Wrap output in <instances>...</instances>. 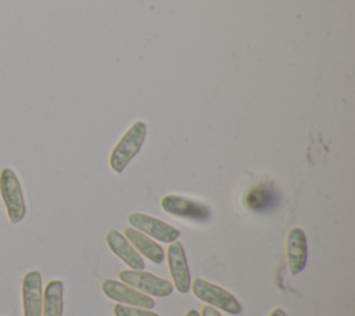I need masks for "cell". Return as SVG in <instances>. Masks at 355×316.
Wrapping results in <instances>:
<instances>
[{"label": "cell", "instance_id": "11", "mask_svg": "<svg viewBox=\"0 0 355 316\" xmlns=\"http://www.w3.org/2000/svg\"><path fill=\"white\" fill-rule=\"evenodd\" d=\"M105 241L112 254H115L130 269H144L143 256L133 248L128 238L118 230H110L105 236Z\"/></svg>", "mask_w": 355, "mask_h": 316}, {"label": "cell", "instance_id": "16", "mask_svg": "<svg viewBox=\"0 0 355 316\" xmlns=\"http://www.w3.org/2000/svg\"><path fill=\"white\" fill-rule=\"evenodd\" d=\"M200 315H201V316H222L218 309H215V308H212V306H209V305H204Z\"/></svg>", "mask_w": 355, "mask_h": 316}, {"label": "cell", "instance_id": "15", "mask_svg": "<svg viewBox=\"0 0 355 316\" xmlns=\"http://www.w3.org/2000/svg\"><path fill=\"white\" fill-rule=\"evenodd\" d=\"M114 315L115 316H161L159 313L153 312L151 309L129 306V305H123V304L114 305Z\"/></svg>", "mask_w": 355, "mask_h": 316}, {"label": "cell", "instance_id": "3", "mask_svg": "<svg viewBox=\"0 0 355 316\" xmlns=\"http://www.w3.org/2000/svg\"><path fill=\"white\" fill-rule=\"evenodd\" d=\"M0 194L7 209L8 219L12 225L19 223L26 213V204L17 173L11 168L0 172Z\"/></svg>", "mask_w": 355, "mask_h": 316}, {"label": "cell", "instance_id": "14", "mask_svg": "<svg viewBox=\"0 0 355 316\" xmlns=\"http://www.w3.org/2000/svg\"><path fill=\"white\" fill-rule=\"evenodd\" d=\"M276 191L269 184H259L251 188L245 197V204L251 211H265L276 204Z\"/></svg>", "mask_w": 355, "mask_h": 316}, {"label": "cell", "instance_id": "2", "mask_svg": "<svg viewBox=\"0 0 355 316\" xmlns=\"http://www.w3.org/2000/svg\"><path fill=\"white\" fill-rule=\"evenodd\" d=\"M190 288L196 298L215 309H220L229 315H240L243 310L241 304L233 294L201 277H196L191 281Z\"/></svg>", "mask_w": 355, "mask_h": 316}, {"label": "cell", "instance_id": "18", "mask_svg": "<svg viewBox=\"0 0 355 316\" xmlns=\"http://www.w3.org/2000/svg\"><path fill=\"white\" fill-rule=\"evenodd\" d=\"M184 316H201V315H200V312H197L196 309H189V310L184 313Z\"/></svg>", "mask_w": 355, "mask_h": 316}, {"label": "cell", "instance_id": "12", "mask_svg": "<svg viewBox=\"0 0 355 316\" xmlns=\"http://www.w3.org/2000/svg\"><path fill=\"white\" fill-rule=\"evenodd\" d=\"M123 236L128 238V241L133 245V248L144 258L151 261L155 265H159L165 259V251L164 248L151 237L147 234L139 231L135 227H126L123 230Z\"/></svg>", "mask_w": 355, "mask_h": 316}, {"label": "cell", "instance_id": "10", "mask_svg": "<svg viewBox=\"0 0 355 316\" xmlns=\"http://www.w3.org/2000/svg\"><path fill=\"white\" fill-rule=\"evenodd\" d=\"M43 286L39 270H29L22 279L24 316H42Z\"/></svg>", "mask_w": 355, "mask_h": 316}, {"label": "cell", "instance_id": "9", "mask_svg": "<svg viewBox=\"0 0 355 316\" xmlns=\"http://www.w3.org/2000/svg\"><path fill=\"white\" fill-rule=\"evenodd\" d=\"M286 256L288 272L295 276L301 273L308 261V244L301 227H293L286 237Z\"/></svg>", "mask_w": 355, "mask_h": 316}, {"label": "cell", "instance_id": "17", "mask_svg": "<svg viewBox=\"0 0 355 316\" xmlns=\"http://www.w3.org/2000/svg\"><path fill=\"white\" fill-rule=\"evenodd\" d=\"M269 316H287V315L282 308H275V309H272Z\"/></svg>", "mask_w": 355, "mask_h": 316}, {"label": "cell", "instance_id": "8", "mask_svg": "<svg viewBox=\"0 0 355 316\" xmlns=\"http://www.w3.org/2000/svg\"><path fill=\"white\" fill-rule=\"evenodd\" d=\"M166 262L169 274L172 277V286L180 292L186 294L190 290L191 286V277H190V269L186 258L184 248L182 243L178 240L171 243L166 249Z\"/></svg>", "mask_w": 355, "mask_h": 316}, {"label": "cell", "instance_id": "7", "mask_svg": "<svg viewBox=\"0 0 355 316\" xmlns=\"http://www.w3.org/2000/svg\"><path fill=\"white\" fill-rule=\"evenodd\" d=\"M161 207L169 215L194 222H207L211 218V211L205 204L182 195L169 194L162 197Z\"/></svg>", "mask_w": 355, "mask_h": 316}, {"label": "cell", "instance_id": "5", "mask_svg": "<svg viewBox=\"0 0 355 316\" xmlns=\"http://www.w3.org/2000/svg\"><path fill=\"white\" fill-rule=\"evenodd\" d=\"M101 290L105 294V297H108L112 301H116L118 304H123V305H129V306H139V308H146V309H153L155 306L154 299L133 288L132 286L119 281V280H114V279H105L101 283Z\"/></svg>", "mask_w": 355, "mask_h": 316}, {"label": "cell", "instance_id": "13", "mask_svg": "<svg viewBox=\"0 0 355 316\" xmlns=\"http://www.w3.org/2000/svg\"><path fill=\"white\" fill-rule=\"evenodd\" d=\"M64 309V283L50 280L43 291L42 316H62Z\"/></svg>", "mask_w": 355, "mask_h": 316}, {"label": "cell", "instance_id": "6", "mask_svg": "<svg viewBox=\"0 0 355 316\" xmlns=\"http://www.w3.org/2000/svg\"><path fill=\"white\" fill-rule=\"evenodd\" d=\"M128 222L132 227L137 229L139 231L147 234L151 238H155L161 243H173L179 238L180 231L173 227L172 225L157 219L151 215L141 213V212H133L128 216Z\"/></svg>", "mask_w": 355, "mask_h": 316}, {"label": "cell", "instance_id": "4", "mask_svg": "<svg viewBox=\"0 0 355 316\" xmlns=\"http://www.w3.org/2000/svg\"><path fill=\"white\" fill-rule=\"evenodd\" d=\"M119 280L132 286L133 288L150 295L164 298L173 292V286L166 279L158 277L144 269H128L118 273Z\"/></svg>", "mask_w": 355, "mask_h": 316}, {"label": "cell", "instance_id": "1", "mask_svg": "<svg viewBox=\"0 0 355 316\" xmlns=\"http://www.w3.org/2000/svg\"><path fill=\"white\" fill-rule=\"evenodd\" d=\"M146 134H147V126L141 121L135 122L125 132V134L115 144V147L110 155V166L112 168L114 172L122 173L125 170L128 164L140 151V148L144 143Z\"/></svg>", "mask_w": 355, "mask_h": 316}]
</instances>
